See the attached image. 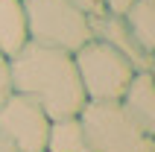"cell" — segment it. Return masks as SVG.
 Listing matches in <instances>:
<instances>
[{"label": "cell", "instance_id": "cell-4", "mask_svg": "<svg viewBox=\"0 0 155 152\" xmlns=\"http://www.w3.org/2000/svg\"><path fill=\"white\" fill-rule=\"evenodd\" d=\"M73 64H76L85 100L91 102H117L129 79L138 73L126 56H120L114 47L97 41V38H91L73 53Z\"/></svg>", "mask_w": 155, "mask_h": 152}, {"label": "cell", "instance_id": "cell-8", "mask_svg": "<svg viewBox=\"0 0 155 152\" xmlns=\"http://www.w3.org/2000/svg\"><path fill=\"white\" fill-rule=\"evenodd\" d=\"M26 44V18L21 0H0V53L12 59Z\"/></svg>", "mask_w": 155, "mask_h": 152}, {"label": "cell", "instance_id": "cell-5", "mask_svg": "<svg viewBox=\"0 0 155 152\" xmlns=\"http://www.w3.org/2000/svg\"><path fill=\"white\" fill-rule=\"evenodd\" d=\"M0 132L15 152H44L47 149V132L50 117L41 105L26 100L24 94H9L0 105Z\"/></svg>", "mask_w": 155, "mask_h": 152}, {"label": "cell", "instance_id": "cell-14", "mask_svg": "<svg viewBox=\"0 0 155 152\" xmlns=\"http://www.w3.org/2000/svg\"><path fill=\"white\" fill-rule=\"evenodd\" d=\"M0 152H15V146H12L6 137H3V132H0Z\"/></svg>", "mask_w": 155, "mask_h": 152}, {"label": "cell", "instance_id": "cell-12", "mask_svg": "<svg viewBox=\"0 0 155 152\" xmlns=\"http://www.w3.org/2000/svg\"><path fill=\"white\" fill-rule=\"evenodd\" d=\"M76 9H82L85 15H97V12H105L103 9V0H70Z\"/></svg>", "mask_w": 155, "mask_h": 152}, {"label": "cell", "instance_id": "cell-11", "mask_svg": "<svg viewBox=\"0 0 155 152\" xmlns=\"http://www.w3.org/2000/svg\"><path fill=\"white\" fill-rule=\"evenodd\" d=\"M9 94H12V82H9V59L0 53V105L6 100Z\"/></svg>", "mask_w": 155, "mask_h": 152}, {"label": "cell", "instance_id": "cell-6", "mask_svg": "<svg viewBox=\"0 0 155 152\" xmlns=\"http://www.w3.org/2000/svg\"><path fill=\"white\" fill-rule=\"evenodd\" d=\"M91 21V38L108 44L114 50L126 56L132 61L135 70H155V56H149L143 47H140L135 38H132L129 26L123 21V15H111V12H97V15H88Z\"/></svg>", "mask_w": 155, "mask_h": 152}, {"label": "cell", "instance_id": "cell-13", "mask_svg": "<svg viewBox=\"0 0 155 152\" xmlns=\"http://www.w3.org/2000/svg\"><path fill=\"white\" fill-rule=\"evenodd\" d=\"M132 3H135V0H103V9H105V12H111V15H123Z\"/></svg>", "mask_w": 155, "mask_h": 152}, {"label": "cell", "instance_id": "cell-3", "mask_svg": "<svg viewBox=\"0 0 155 152\" xmlns=\"http://www.w3.org/2000/svg\"><path fill=\"white\" fill-rule=\"evenodd\" d=\"M79 123L94 152H155V135L143 132L120 102H91L79 111Z\"/></svg>", "mask_w": 155, "mask_h": 152}, {"label": "cell", "instance_id": "cell-9", "mask_svg": "<svg viewBox=\"0 0 155 152\" xmlns=\"http://www.w3.org/2000/svg\"><path fill=\"white\" fill-rule=\"evenodd\" d=\"M44 152H94L85 137V129L76 117H56L50 120L47 132V149Z\"/></svg>", "mask_w": 155, "mask_h": 152}, {"label": "cell", "instance_id": "cell-7", "mask_svg": "<svg viewBox=\"0 0 155 152\" xmlns=\"http://www.w3.org/2000/svg\"><path fill=\"white\" fill-rule=\"evenodd\" d=\"M117 102L143 132L155 135V70H138Z\"/></svg>", "mask_w": 155, "mask_h": 152}, {"label": "cell", "instance_id": "cell-1", "mask_svg": "<svg viewBox=\"0 0 155 152\" xmlns=\"http://www.w3.org/2000/svg\"><path fill=\"white\" fill-rule=\"evenodd\" d=\"M9 82L12 91L41 105L50 120L76 117L85 105V91L79 82L73 53L59 47L26 41L9 59Z\"/></svg>", "mask_w": 155, "mask_h": 152}, {"label": "cell", "instance_id": "cell-2", "mask_svg": "<svg viewBox=\"0 0 155 152\" xmlns=\"http://www.w3.org/2000/svg\"><path fill=\"white\" fill-rule=\"evenodd\" d=\"M26 18V41L76 53L91 41V21L70 0H21Z\"/></svg>", "mask_w": 155, "mask_h": 152}, {"label": "cell", "instance_id": "cell-10", "mask_svg": "<svg viewBox=\"0 0 155 152\" xmlns=\"http://www.w3.org/2000/svg\"><path fill=\"white\" fill-rule=\"evenodd\" d=\"M123 21L129 26L132 38L149 53L155 56V0H135L126 12Z\"/></svg>", "mask_w": 155, "mask_h": 152}]
</instances>
